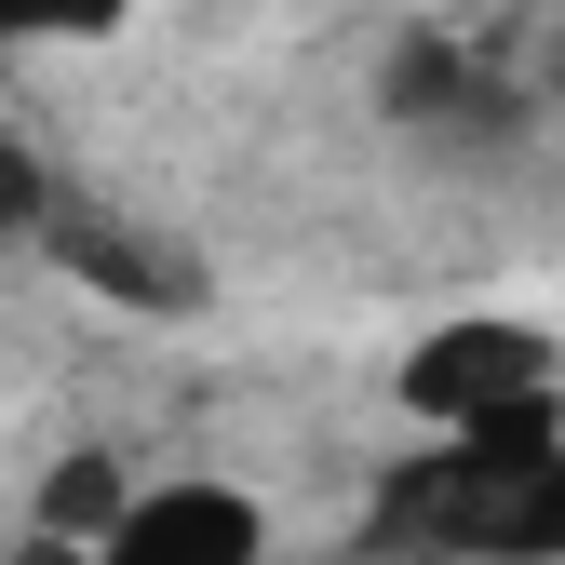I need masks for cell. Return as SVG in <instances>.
I'll return each mask as SVG.
<instances>
[{
    "label": "cell",
    "instance_id": "8992f818",
    "mask_svg": "<svg viewBox=\"0 0 565 565\" xmlns=\"http://www.w3.org/2000/svg\"><path fill=\"white\" fill-rule=\"evenodd\" d=\"M149 0H0V41H28V54H67V41H121Z\"/></svg>",
    "mask_w": 565,
    "mask_h": 565
},
{
    "label": "cell",
    "instance_id": "6da1fadb",
    "mask_svg": "<svg viewBox=\"0 0 565 565\" xmlns=\"http://www.w3.org/2000/svg\"><path fill=\"white\" fill-rule=\"evenodd\" d=\"M404 565H565V417L525 431H431L364 512Z\"/></svg>",
    "mask_w": 565,
    "mask_h": 565
},
{
    "label": "cell",
    "instance_id": "3957f363",
    "mask_svg": "<svg viewBox=\"0 0 565 565\" xmlns=\"http://www.w3.org/2000/svg\"><path fill=\"white\" fill-rule=\"evenodd\" d=\"M41 256H54L67 282H95L108 310H149V323H189L202 297H216V269H202V243H175V230H135V216H108V202H82V189L54 202Z\"/></svg>",
    "mask_w": 565,
    "mask_h": 565
},
{
    "label": "cell",
    "instance_id": "5b68a950",
    "mask_svg": "<svg viewBox=\"0 0 565 565\" xmlns=\"http://www.w3.org/2000/svg\"><path fill=\"white\" fill-rule=\"evenodd\" d=\"M377 108L391 121H499V67H471V54H445V41H404L391 54V82H377Z\"/></svg>",
    "mask_w": 565,
    "mask_h": 565
},
{
    "label": "cell",
    "instance_id": "ba28073f",
    "mask_svg": "<svg viewBox=\"0 0 565 565\" xmlns=\"http://www.w3.org/2000/svg\"><path fill=\"white\" fill-rule=\"evenodd\" d=\"M525 82H539V108H552V121H565V41H552V54H539V67H525Z\"/></svg>",
    "mask_w": 565,
    "mask_h": 565
},
{
    "label": "cell",
    "instance_id": "52a82bcc",
    "mask_svg": "<svg viewBox=\"0 0 565 565\" xmlns=\"http://www.w3.org/2000/svg\"><path fill=\"white\" fill-rule=\"evenodd\" d=\"M54 202H67V175L28 149L14 121H0V243H41V230H54Z\"/></svg>",
    "mask_w": 565,
    "mask_h": 565
},
{
    "label": "cell",
    "instance_id": "7a4b0ae2",
    "mask_svg": "<svg viewBox=\"0 0 565 565\" xmlns=\"http://www.w3.org/2000/svg\"><path fill=\"white\" fill-rule=\"evenodd\" d=\"M391 404L417 431H525V417H565V350L512 310H445L404 337Z\"/></svg>",
    "mask_w": 565,
    "mask_h": 565
},
{
    "label": "cell",
    "instance_id": "277c9868",
    "mask_svg": "<svg viewBox=\"0 0 565 565\" xmlns=\"http://www.w3.org/2000/svg\"><path fill=\"white\" fill-rule=\"evenodd\" d=\"M269 512L243 499L230 471H175V484H135V499L82 539V565H256Z\"/></svg>",
    "mask_w": 565,
    "mask_h": 565
}]
</instances>
